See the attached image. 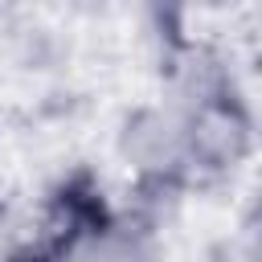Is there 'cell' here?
Segmentation results:
<instances>
[{"label":"cell","mask_w":262,"mask_h":262,"mask_svg":"<svg viewBox=\"0 0 262 262\" xmlns=\"http://www.w3.org/2000/svg\"><path fill=\"white\" fill-rule=\"evenodd\" d=\"M94 262H143V254H139L135 242H127V237H106V242L94 250Z\"/></svg>","instance_id":"1"}]
</instances>
